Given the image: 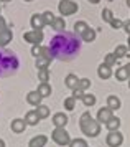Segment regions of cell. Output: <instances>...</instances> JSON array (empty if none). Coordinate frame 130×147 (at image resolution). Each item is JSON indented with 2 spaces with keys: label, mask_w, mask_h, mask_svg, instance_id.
I'll use <instances>...</instances> for the list:
<instances>
[{
  "label": "cell",
  "mask_w": 130,
  "mask_h": 147,
  "mask_svg": "<svg viewBox=\"0 0 130 147\" xmlns=\"http://www.w3.org/2000/svg\"><path fill=\"white\" fill-rule=\"evenodd\" d=\"M122 28H124L125 32L130 35V20H129V22H124V27H122Z\"/></svg>",
  "instance_id": "f35d334b"
},
{
  "label": "cell",
  "mask_w": 130,
  "mask_h": 147,
  "mask_svg": "<svg viewBox=\"0 0 130 147\" xmlns=\"http://www.w3.org/2000/svg\"><path fill=\"white\" fill-rule=\"evenodd\" d=\"M36 91H38V94L41 96V98H48V96L51 94V86H50L48 83H41Z\"/></svg>",
  "instance_id": "ac0fdd59"
},
{
  "label": "cell",
  "mask_w": 130,
  "mask_h": 147,
  "mask_svg": "<svg viewBox=\"0 0 130 147\" xmlns=\"http://www.w3.org/2000/svg\"><path fill=\"white\" fill-rule=\"evenodd\" d=\"M111 25H112V28H115V30H117V28H122V27H124V22H120L119 18H112Z\"/></svg>",
  "instance_id": "8d00e7d4"
},
{
  "label": "cell",
  "mask_w": 130,
  "mask_h": 147,
  "mask_svg": "<svg viewBox=\"0 0 130 147\" xmlns=\"http://www.w3.org/2000/svg\"><path fill=\"white\" fill-rule=\"evenodd\" d=\"M0 10H2V7H0Z\"/></svg>",
  "instance_id": "c3c4849f"
},
{
  "label": "cell",
  "mask_w": 130,
  "mask_h": 147,
  "mask_svg": "<svg viewBox=\"0 0 130 147\" xmlns=\"http://www.w3.org/2000/svg\"><path fill=\"white\" fill-rule=\"evenodd\" d=\"M51 27L54 28V30H56V32H63V30H64V28H66L64 18H61V17H58V18H56V20L53 22V25H51Z\"/></svg>",
  "instance_id": "484cf974"
},
{
  "label": "cell",
  "mask_w": 130,
  "mask_h": 147,
  "mask_svg": "<svg viewBox=\"0 0 130 147\" xmlns=\"http://www.w3.org/2000/svg\"><path fill=\"white\" fill-rule=\"evenodd\" d=\"M87 28H89V25H87L86 22H76V23H74V33L76 35H82Z\"/></svg>",
  "instance_id": "7402d4cb"
},
{
  "label": "cell",
  "mask_w": 130,
  "mask_h": 147,
  "mask_svg": "<svg viewBox=\"0 0 130 147\" xmlns=\"http://www.w3.org/2000/svg\"><path fill=\"white\" fill-rule=\"evenodd\" d=\"M26 101H28L31 106H40V102H41V96L38 94V91H31V93L26 94Z\"/></svg>",
  "instance_id": "4fadbf2b"
},
{
  "label": "cell",
  "mask_w": 130,
  "mask_h": 147,
  "mask_svg": "<svg viewBox=\"0 0 130 147\" xmlns=\"http://www.w3.org/2000/svg\"><path fill=\"white\" fill-rule=\"evenodd\" d=\"M30 22H31V27L35 28V30H41V28L46 25V23H45V18H43V15H38V13L33 15Z\"/></svg>",
  "instance_id": "8fae6325"
},
{
  "label": "cell",
  "mask_w": 130,
  "mask_h": 147,
  "mask_svg": "<svg viewBox=\"0 0 130 147\" xmlns=\"http://www.w3.org/2000/svg\"><path fill=\"white\" fill-rule=\"evenodd\" d=\"M102 18H104L105 22H109V23L112 22V18H114V17H112V12L109 10V8H104V10H102Z\"/></svg>",
  "instance_id": "e575fe53"
},
{
  "label": "cell",
  "mask_w": 130,
  "mask_h": 147,
  "mask_svg": "<svg viewBox=\"0 0 130 147\" xmlns=\"http://www.w3.org/2000/svg\"><path fill=\"white\" fill-rule=\"evenodd\" d=\"M107 107L112 109V111L119 109V107H120V99H119L117 96H109V98H107Z\"/></svg>",
  "instance_id": "ffe728a7"
},
{
  "label": "cell",
  "mask_w": 130,
  "mask_h": 147,
  "mask_svg": "<svg viewBox=\"0 0 130 147\" xmlns=\"http://www.w3.org/2000/svg\"><path fill=\"white\" fill-rule=\"evenodd\" d=\"M43 32L41 30H31V32H26L23 33V40L28 41V43H33V45H40L43 41Z\"/></svg>",
  "instance_id": "52a82bcc"
},
{
  "label": "cell",
  "mask_w": 130,
  "mask_h": 147,
  "mask_svg": "<svg viewBox=\"0 0 130 147\" xmlns=\"http://www.w3.org/2000/svg\"><path fill=\"white\" fill-rule=\"evenodd\" d=\"M20 60L12 50L0 48V78H8L18 71Z\"/></svg>",
  "instance_id": "7a4b0ae2"
},
{
  "label": "cell",
  "mask_w": 130,
  "mask_h": 147,
  "mask_svg": "<svg viewBox=\"0 0 130 147\" xmlns=\"http://www.w3.org/2000/svg\"><path fill=\"white\" fill-rule=\"evenodd\" d=\"M127 5H129V7H130V0H127Z\"/></svg>",
  "instance_id": "ee69618b"
},
{
  "label": "cell",
  "mask_w": 130,
  "mask_h": 147,
  "mask_svg": "<svg viewBox=\"0 0 130 147\" xmlns=\"http://www.w3.org/2000/svg\"><path fill=\"white\" fill-rule=\"evenodd\" d=\"M38 78L41 83H46L48 81V78H50V71H48V68L46 69H40L38 71Z\"/></svg>",
  "instance_id": "1f68e13d"
},
{
  "label": "cell",
  "mask_w": 130,
  "mask_h": 147,
  "mask_svg": "<svg viewBox=\"0 0 130 147\" xmlns=\"http://www.w3.org/2000/svg\"><path fill=\"white\" fill-rule=\"evenodd\" d=\"M81 38H82V41H87V43L94 41V40H96V30L89 27V28H87V30L84 32V33L81 35Z\"/></svg>",
  "instance_id": "e0dca14e"
},
{
  "label": "cell",
  "mask_w": 130,
  "mask_h": 147,
  "mask_svg": "<svg viewBox=\"0 0 130 147\" xmlns=\"http://www.w3.org/2000/svg\"><path fill=\"white\" fill-rule=\"evenodd\" d=\"M129 86H130V81H129Z\"/></svg>",
  "instance_id": "7dc6e473"
},
{
  "label": "cell",
  "mask_w": 130,
  "mask_h": 147,
  "mask_svg": "<svg viewBox=\"0 0 130 147\" xmlns=\"http://www.w3.org/2000/svg\"><path fill=\"white\" fill-rule=\"evenodd\" d=\"M50 58H45V56H40V58H36V68L40 69H46L48 68V65H50Z\"/></svg>",
  "instance_id": "d4e9b609"
},
{
  "label": "cell",
  "mask_w": 130,
  "mask_h": 147,
  "mask_svg": "<svg viewBox=\"0 0 130 147\" xmlns=\"http://www.w3.org/2000/svg\"><path fill=\"white\" fill-rule=\"evenodd\" d=\"M0 2H10V0H0Z\"/></svg>",
  "instance_id": "f6af8a7d"
},
{
  "label": "cell",
  "mask_w": 130,
  "mask_h": 147,
  "mask_svg": "<svg viewBox=\"0 0 130 147\" xmlns=\"http://www.w3.org/2000/svg\"><path fill=\"white\" fill-rule=\"evenodd\" d=\"M46 142H48L46 136H36L30 140V147H45Z\"/></svg>",
  "instance_id": "2e32d148"
},
{
  "label": "cell",
  "mask_w": 130,
  "mask_h": 147,
  "mask_svg": "<svg viewBox=\"0 0 130 147\" xmlns=\"http://www.w3.org/2000/svg\"><path fill=\"white\" fill-rule=\"evenodd\" d=\"M115 61H117V58H115V55L114 53H109L107 56H105V61H104V65H107V66L111 68L115 65Z\"/></svg>",
  "instance_id": "4dcf8cb0"
},
{
  "label": "cell",
  "mask_w": 130,
  "mask_h": 147,
  "mask_svg": "<svg viewBox=\"0 0 130 147\" xmlns=\"http://www.w3.org/2000/svg\"><path fill=\"white\" fill-rule=\"evenodd\" d=\"M12 38H13L12 30L7 27L3 17H0V48H3L8 41H12Z\"/></svg>",
  "instance_id": "5b68a950"
},
{
  "label": "cell",
  "mask_w": 130,
  "mask_h": 147,
  "mask_svg": "<svg viewBox=\"0 0 130 147\" xmlns=\"http://www.w3.org/2000/svg\"><path fill=\"white\" fill-rule=\"evenodd\" d=\"M105 126H107L109 131H119V127H120V119L112 116L111 121H107V122H105Z\"/></svg>",
  "instance_id": "44dd1931"
},
{
  "label": "cell",
  "mask_w": 130,
  "mask_h": 147,
  "mask_svg": "<svg viewBox=\"0 0 130 147\" xmlns=\"http://www.w3.org/2000/svg\"><path fill=\"white\" fill-rule=\"evenodd\" d=\"M64 107L66 109H68V111H72V109H74V107H76V99H74V98H66L64 99Z\"/></svg>",
  "instance_id": "f546056e"
},
{
  "label": "cell",
  "mask_w": 130,
  "mask_h": 147,
  "mask_svg": "<svg viewBox=\"0 0 130 147\" xmlns=\"http://www.w3.org/2000/svg\"><path fill=\"white\" fill-rule=\"evenodd\" d=\"M0 147H5V142H3L2 139H0Z\"/></svg>",
  "instance_id": "ab89813d"
},
{
  "label": "cell",
  "mask_w": 130,
  "mask_h": 147,
  "mask_svg": "<svg viewBox=\"0 0 130 147\" xmlns=\"http://www.w3.org/2000/svg\"><path fill=\"white\" fill-rule=\"evenodd\" d=\"M124 142V136L119 131H111V134L107 136V146L109 147H119Z\"/></svg>",
  "instance_id": "ba28073f"
},
{
  "label": "cell",
  "mask_w": 130,
  "mask_h": 147,
  "mask_svg": "<svg viewBox=\"0 0 130 147\" xmlns=\"http://www.w3.org/2000/svg\"><path fill=\"white\" fill-rule=\"evenodd\" d=\"M25 126H26V122H25L23 119H15V121H12V131H13V132H17V134L23 132V131H25Z\"/></svg>",
  "instance_id": "5bb4252c"
},
{
  "label": "cell",
  "mask_w": 130,
  "mask_h": 147,
  "mask_svg": "<svg viewBox=\"0 0 130 147\" xmlns=\"http://www.w3.org/2000/svg\"><path fill=\"white\" fill-rule=\"evenodd\" d=\"M69 147H87V142L84 139H74V140H71Z\"/></svg>",
  "instance_id": "d6a6232c"
},
{
  "label": "cell",
  "mask_w": 130,
  "mask_h": 147,
  "mask_svg": "<svg viewBox=\"0 0 130 147\" xmlns=\"http://www.w3.org/2000/svg\"><path fill=\"white\" fill-rule=\"evenodd\" d=\"M50 50H51L53 58L59 61H71L81 51V40L76 33L61 32L51 38Z\"/></svg>",
  "instance_id": "6da1fadb"
},
{
  "label": "cell",
  "mask_w": 130,
  "mask_h": 147,
  "mask_svg": "<svg viewBox=\"0 0 130 147\" xmlns=\"http://www.w3.org/2000/svg\"><path fill=\"white\" fill-rule=\"evenodd\" d=\"M89 86H91V81L87 80V78H82V80H79V84H78L79 89H82V91H84V89H87Z\"/></svg>",
  "instance_id": "836d02e7"
},
{
  "label": "cell",
  "mask_w": 130,
  "mask_h": 147,
  "mask_svg": "<svg viewBox=\"0 0 130 147\" xmlns=\"http://www.w3.org/2000/svg\"><path fill=\"white\" fill-rule=\"evenodd\" d=\"M64 81H66V86L69 88V89H72V91H74V89L78 88V84H79V80H78L76 74H68Z\"/></svg>",
  "instance_id": "9a60e30c"
},
{
  "label": "cell",
  "mask_w": 130,
  "mask_h": 147,
  "mask_svg": "<svg viewBox=\"0 0 130 147\" xmlns=\"http://www.w3.org/2000/svg\"><path fill=\"white\" fill-rule=\"evenodd\" d=\"M84 94H82V89H79V88H76L74 91H72V98L74 99H78V98H82Z\"/></svg>",
  "instance_id": "74e56055"
},
{
  "label": "cell",
  "mask_w": 130,
  "mask_h": 147,
  "mask_svg": "<svg viewBox=\"0 0 130 147\" xmlns=\"http://www.w3.org/2000/svg\"><path fill=\"white\" fill-rule=\"evenodd\" d=\"M79 126H81V131L87 136V137H96L101 134V124L97 121L92 119L91 113H84L79 119Z\"/></svg>",
  "instance_id": "3957f363"
},
{
  "label": "cell",
  "mask_w": 130,
  "mask_h": 147,
  "mask_svg": "<svg viewBox=\"0 0 130 147\" xmlns=\"http://www.w3.org/2000/svg\"><path fill=\"white\" fill-rule=\"evenodd\" d=\"M58 8H59V13L61 15H72L78 12V3L72 2V0H61Z\"/></svg>",
  "instance_id": "8992f818"
},
{
  "label": "cell",
  "mask_w": 130,
  "mask_h": 147,
  "mask_svg": "<svg viewBox=\"0 0 130 147\" xmlns=\"http://www.w3.org/2000/svg\"><path fill=\"white\" fill-rule=\"evenodd\" d=\"M97 74H99V78H102V80H109V78L112 76V69L107 66V65L102 63V65L97 68Z\"/></svg>",
  "instance_id": "7c38bea8"
},
{
  "label": "cell",
  "mask_w": 130,
  "mask_h": 147,
  "mask_svg": "<svg viewBox=\"0 0 130 147\" xmlns=\"http://www.w3.org/2000/svg\"><path fill=\"white\" fill-rule=\"evenodd\" d=\"M127 50H129L127 47H124V45H119V47L115 48V51H114L115 58H122V56H125V55H127Z\"/></svg>",
  "instance_id": "83f0119b"
},
{
  "label": "cell",
  "mask_w": 130,
  "mask_h": 147,
  "mask_svg": "<svg viewBox=\"0 0 130 147\" xmlns=\"http://www.w3.org/2000/svg\"><path fill=\"white\" fill-rule=\"evenodd\" d=\"M38 114H36V111H30V113L25 116V122L26 124H30V126H35V124H38Z\"/></svg>",
  "instance_id": "d6986e66"
},
{
  "label": "cell",
  "mask_w": 130,
  "mask_h": 147,
  "mask_svg": "<svg viewBox=\"0 0 130 147\" xmlns=\"http://www.w3.org/2000/svg\"><path fill=\"white\" fill-rule=\"evenodd\" d=\"M89 2H91V3H99L101 0H89Z\"/></svg>",
  "instance_id": "60d3db41"
},
{
  "label": "cell",
  "mask_w": 130,
  "mask_h": 147,
  "mask_svg": "<svg viewBox=\"0 0 130 147\" xmlns=\"http://www.w3.org/2000/svg\"><path fill=\"white\" fill-rule=\"evenodd\" d=\"M51 136H53V140L58 146H69L71 144V137H69V134H68L64 127H56Z\"/></svg>",
  "instance_id": "277c9868"
},
{
  "label": "cell",
  "mask_w": 130,
  "mask_h": 147,
  "mask_svg": "<svg viewBox=\"0 0 130 147\" xmlns=\"http://www.w3.org/2000/svg\"><path fill=\"white\" fill-rule=\"evenodd\" d=\"M127 48H130V35H129V45H127Z\"/></svg>",
  "instance_id": "7bdbcfd3"
},
{
  "label": "cell",
  "mask_w": 130,
  "mask_h": 147,
  "mask_svg": "<svg viewBox=\"0 0 130 147\" xmlns=\"http://www.w3.org/2000/svg\"><path fill=\"white\" fill-rule=\"evenodd\" d=\"M36 114H38L40 119H45V117H48V114H50V107L48 106H43V104H40V106H36Z\"/></svg>",
  "instance_id": "603a6c76"
},
{
  "label": "cell",
  "mask_w": 130,
  "mask_h": 147,
  "mask_svg": "<svg viewBox=\"0 0 130 147\" xmlns=\"http://www.w3.org/2000/svg\"><path fill=\"white\" fill-rule=\"evenodd\" d=\"M112 117V109H109V107H104V109H99L97 113V121L99 122H107V121H111Z\"/></svg>",
  "instance_id": "30bf717a"
},
{
  "label": "cell",
  "mask_w": 130,
  "mask_h": 147,
  "mask_svg": "<svg viewBox=\"0 0 130 147\" xmlns=\"http://www.w3.org/2000/svg\"><path fill=\"white\" fill-rule=\"evenodd\" d=\"M53 124L56 127H64L68 124V116L64 113H56L53 116Z\"/></svg>",
  "instance_id": "9c48e42d"
},
{
  "label": "cell",
  "mask_w": 130,
  "mask_h": 147,
  "mask_svg": "<svg viewBox=\"0 0 130 147\" xmlns=\"http://www.w3.org/2000/svg\"><path fill=\"white\" fill-rule=\"evenodd\" d=\"M125 68H127V71H129V74H130V63L129 65H125Z\"/></svg>",
  "instance_id": "b9f144b4"
},
{
  "label": "cell",
  "mask_w": 130,
  "mask_h": 147,
  "mask_svg": "<svg viewBox=\"0 0 130 147\" xmlns=\"http://www.w3.org/2000/svg\"><path fill=\"white\" fill-rule=\"evenodd\" d=\"M25 2H31V0H25Z\"/></svg>",
  "instance_id": "bcb514c9"
},
{
  "label": "cell",
  "mask_w": 130,
  "mask_h": 147,
  "mask_svg": "<svg viewBox=\"0 0 130 147\" xmlns=\"http://www.w3.org/2000/svg\"><path fill=\"white\" fill-rule=\"evenodd\" d=\"M41 51H43V48L40 47V45H33V48H31V55L33 56L40 58V56H41Z\"/></svg>",
  "instance_id": "d590c367"
},
{
  "label": "cell",
  "mask_w": 130,
  "mask_h": 147,
  "mask_svg": "<svg viewBox=\"0 0 130 147\" xmlns=\"http://www.w3.org/2000/svg\"><path fill=\"white\" fill-rule=\"evenodd\" d=\"M115 78H117L119 81H125V80H129L130 74H129V71H127V68H125V66L119 68L117 73H115Z\"/></svg>",
  "instance_id": "cb8c5ba5"
},
{
  "label": "cell",
  "mask_w": 130,
  "mask_h": 147,
  "mask_svg": "<svg viewBox=\"0 0 130 147\" xmlns=\"http://www.w3.org/2000/svg\"><path fill=\"white\" fill-rule=\"evenodd\" d=\"M82 102H84V106H94L96 104V96L94 94H84L82 96Z\"/></svg>",
  "instance_id": "4316f807"
},
{
  "label": "cell",
  "mask_w": 130,
  "mask_h": 147,
  "mask_svg": "<svg viewBox=\"0 0 130 147\" xmlns=\"http://www.w3.org/2000/svg\"><path fill=\"white\" fill-rule=\"evenodd\" d=\"M43 18H45V23H46V25H53V22L56 20V17H54V15H53V12H50V10L43 13Z\"/></svg>",
  "instance_id": "f1b7e54d"
}]
</instances>
